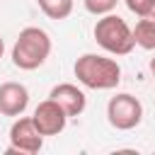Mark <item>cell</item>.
Here are the masks:
<instances>
[{
  "label": "cell",
  "instance_id": "obj_13",
  "mask_svg": "<svg viewBox=\"0 0 155 155\" xmlns=\"http://www.w3.org/2000/svg\"><path fill=\"white\" fill-rule=\"evenodd\" d=\"M150 73H153V78H155V56L150 58Z\"/></svg>",
  "mask_w": 155,
  "mask_h": 155
},
{
  "label": "cell",
  "instance_id": "obj_9",
  "mask_svg": "<svg viewBox=\"0 0 155 155\" xmlns=\"http://www.w3.org/2000/svg\"><path fill=\"white\" fill-rule=\"evenodd\" d=\"M133 41L143 51H155V19L153 17H140L133 27Z\"/></svg>",
  "mask_w": 155,
  "mask_h": 155
},
{
  "label": "cell",
  "instance_id": "obj_4",
  "mask_svg": "<svg viewBox=\"0 0 155 155\" xmlns=\"http://www.w3.org/2000/svg\"><path fill=\"white\" fill-rule=\"evenodd\" d=\"M107 119L116 131H131L140 124L143 119V104L128 94V92H119L109 99L107 104Z\"/></svg>",
  "mask_w": 155,
  "mask_h": 155
},
{
  "label": "cell",
  "instance_id": "obj_2",
  "mask_svg": "<svg viewBox=\"0 0 155 155\" xmlns=\"http://www.w3.org/2000/svg\"><path fill=\"white\" fill-rule=\"evenodd\" d=\"M51 53V36L41 27H24L12 46V63L19 70H36Z\"/></svg>",
  "mask_w": 155,
  "mask_h": 155
},
{
  "label": "cell",
  "instance_id": "obj_7",
  "mask_svg": "<svg viewBox=\"0 0 155 155\" xmlns=\"http://www.w3.org/2000/svg\"><path fill=\"white\" fill-rule=\"evenodd\" d=\"M27 104H29V90L22 82L0 85V114L2 116H22Z\"/></svg>",
  "mask_w": 155,
  "mask_h": 155
},
{
  "label": "cell",
  "instance_id": "obj_3",
  "mask_svg": "<svg viewBox=\"0 0 155 155\" xmlns=\"http://www.w3.org/2000/svg\"><path fill=\"white\" fill-rule=\"evenodd\" d=\"M94 41L111 56H126L133 51V29L119 15H102L94 24Z\"/></svg>",
  "mask_w": 155,
  "mask_h": 155
},
{
  "label": "cell",
  "instance_id": "obj_14",
  "mask_svg": "<svg viewBox=\"0 0 155 155\" xmlns=\"http://www.w3.org/2000/svg\"><path fill=\"white\" fill-rule=\"evenodd\" d=\"M2 53H5V41H2V36H0V58H2Z\"/></svg>",
  "mask_w": 155,
  "mask_h": 155
},
{
  "label": "cell",
  "instance_id": "obj_1",
  "mask_svg": "<svg viewBox=\"0 0 155 155\" xmlns=\"http://www.w3.org/2000/svg\"><path fill=\"white\" fill-rule=\"evenodd\" d=\"M73 70L78 82L90 90H114L121 82V65L114 58L99 53H82L75 61Z\"/></svg>",
  "mask_w": 155,
  "mask_h": 155
},
{
  "label": "cell",
  "instance_id": "obj_15",
  "mask_svg": "<svg viewBox=\"0 0 155 155\" xmlns=\"http://www.w3.org/2000/svg\"><path fill=\"white\" fill-rule=\"evenodd\" d=\"M148 17H153V19H155V7H153V10H150V15H148Z\"/></svg>",
  "mask_w": 155,
  "mask_h": 155
},
{
  "label": "cell",
  "instance_id": "obj_11",
  "mask_svg": "<svg viewBox=\"0 0 155 155\" xmlns=\"http://www.w3.org/2000/svg\"><path fill=\"white\" fill-rule=\"evenodd\" d=\"M85 2V10L90 12V15H109L116 5H119V0H82Z\"/></svg>",
  "mask_w": 155,
  "mask_h": 155
},
{
  "label": "cell",
  "instance_id": "obj_12",
  "mask_svg": "<svg viewBox=\"0 0 155 155\" xmlns=\"http://www.w3.org/2000/svg\"><path fill=\"white\" fill-rule=\"evenodd\" d=\"M126 7L138 17H148L150 10L155 7V0H126Z\"/></svg>",
  "mask_w": 155,
  "mask_h": 155
},
{
  "label": "cell",
  "instance_id": "obj_5",
  "mask_svg": "<svg viewBox=\"0 0 155 155\" xmlns=\"http://www.w3.org/2000/svg\"><path fill=\"white\" fill-rule=\"evenodd\" d=\"M41 145H44V136L34 126V119L31 116H19L10 128V148H7V153L34 155V153L41 150Z\"/></svg>",
  "mask_w": 155,
  "mask_h": 155
},
{
  "label": "cell",
  "instance_id": "obj_10",
  "mask_svg": "<svg viewBox=\"0 0 155 155\" xmlns=\"http://www.w3.org/2000/svg\"><path fill=\"white\" fill-rule=\"evenodd\" d=\"M41 12L48 17V19H65L70 12H73V0H36Z\"/></svg>",
  "mask_w": 155,
  "mask_h": 155
},
{
  "label": "cell",
  "instance_id": "obj_6",
  "mask_svg": "<svg viewBox=\"0 0 155 155\" xmlns=\"http://www.w3.org/2000/svg\"><path fill=\"white\" fill-rule=\"evenodd\" d=\"M31 119H34V126L39 128L41 136H58V133L65 128V124H68L70 116L63 111V107H61L56 99L48 97V99H44V102L36 104Z\"/></svg>",
  "mask_w": 155,
  "mask_h": 155
},
{
  "label": "cell",
  "instance_id": "obj_8",
  "mask_svg": "<svg viewBox=\"0 0 155 155\" xmlns=\"http://www.w3.org/2000/svg\"><path fill=\"white\" fill-rule=\"evenodd\" d=\"M48 97L56 99L68 116H80V114L85 111V107H87L85 92H82L78 85H73V82H61V85H56Z\"/></svg>",
  "mask_w": 155,
  "mask_h": 155
}]
</instances>
